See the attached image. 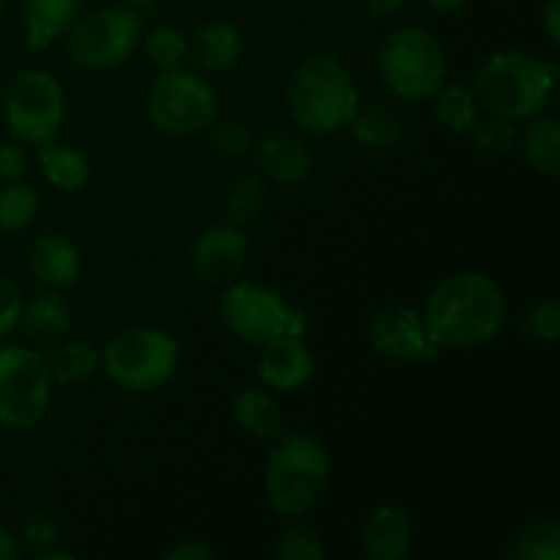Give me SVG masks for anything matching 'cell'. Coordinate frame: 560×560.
Here are the masks:
<instances>
[{
	"label": "cell",
	"instance_id": "obj_3",
	"mask_svg": "<svg viewBox=\"0 0 560 560\" xmlns=\"http://www.w3.org/2000/svg\"><path fill=\"white\" fill-rule=\"evenodd\" d=\"M288 107L310 135H334L359 113L361 96L342 60L317 52L301 60L288 82Z\"/></svg>",
	"mask_w": 560,
	"mask_h": 560
},
{
	"label": "cell",
	"instance_id": "obj_22",
	"mask_svg": "<svg viewBox=\"0 0 560 560\" xmlns=\"http://www.w3.org/2000/svg\"><path fill=\"white\" fill-rule=\"evenodd\" d=\"M233 416L235 424H238L249 438H257V441H271V438H277L279 430H282L279 405L277 399H273V394H268L266 388H244V392L235 397Z\"/></svg>",
	"mask_w": 560,
	"mask_h": 560
},
{
	"label": "cell",
	"instance_id": "obj_16",
	"mask_svg": "<svg viewBox=\"0 0 560 560\" xmlns=\"http://www.w3.org/2000/svg\"><path fill=\"white\" fill-rule=\"evenodd\" d=\"M257 164L262 173L271 175L277 184H301L312 173V153L304 142L290 131H262L257 140H252Z\"/></svg>",
	"mask_w": 560,
	"mask_h": 560
},
{
	"label": "cell",
	"instance_id": "obj_39",
	"mask_svg": "<svg viewBox=\"0 0 560 560\" xmlns=\"http://www.w3.org/2000/svg\"><path fill=\"white\" fill-rule=\"evenodd\" d=\"M541 25H545L547 38L552 44H560V0H547L541 9Z\"/></svg>",
	"mask_w": 560,
	"mask_h": 560
},
{
	"label": "cell",
	"instance_id": "obj_2",
	"mask_svg": "<svg viewBox=\"0 0 560 560\" xmlns=\"http://www.w3.org/2000/svg\"><path fill=\"white\" fill-rule=\"evenodd\" d=\"M556 82V60H539L520 49H501L481 63L474 93L481 109L517 124L545 109Z\"/></svg>",
	"mask_w": 560,
	"mask_h": 560
},
{
	"label": "cell",
	"instance_id": "obj_23",
	"mask_svg": "<svg viewBox=\"0 0 560 560\" xmlns=\"http://www.w3.org/2000/svg\"><path fill=\"white\" fill-rule=\"evenodd\" d=\"M38 164H42L44 178L49 186L60 191H80L91 180V164L80 151L69 145H58L55 140H47L38 145Z\"/></svg>",
	"mask_w": 560,
	"mask_h": 560
},
{
	"label": "cell",
	"instance_id": "obj_32",
	"mask_svg": "<svg viewBox=\"0 0 560 560\" xmlns=\"http://www.w3.org/2000/svg\"><path fill=\"white\" fill-rule=\"evenodd\" d=\"M523 328L534 342L552 345L560 337V304L552 295L545 299H536L534 304L525 310L523 315Z\"/></svg>",
	"mask_w": 560,
	"mask_h": 560
},
{
	"label": "cell",
	"instance_id": "obj_30",
	"mask_svg": "<svg viewBox=\"0 0 560 560\" xmlns=\"http://www.w3.org/2000/svg\"><path fill=\"white\" fill-rule=\"evenodd\" d=\"M520 135H517V126L514 120L506 118H498V115H490L487 120H476L470 126V145H474L476 153L487 159H501L506 153L514 151L517 145Z\"/></svg>",
	"mask_w": 560,
	"mask_h": 560
},
{
	"label": "cell",
	"instance_id": "obj_18",
	"mask_svg": "<svg viewBox=\"0 0 560 560\" xmlns=\"http://www.w3.org/2000/svg\"><path fill=\"white\" fill-rule=\"evenodd\" d=\"M82 0H22V20H25V42L27 47L44 52L52 47V42L80 16Z\"/></svg>",
	"mask_w": 560,
	"mask_h": 560
},
{
	"label": "cell",
	"instance_id": "obj_40",
	"mask_svg": "<svg viewBox=\"0 0 560 560\" xmlns=\"http://www.w3.org/2000/svg\"><path fill=\"white\" fill-rule=\"evenodd\" d=\"M408 0H364V5L370 9L372 16H392L397 14Z\"/></svg>",
	"mask_w": 560,
	"mask_h": 560
},
{
	"label": "cell",
	"instance_id": "obj_9",
	"mask_svg": "<svg viewBox=\"0 0 560 560\" xmlns=\"http://www.w3.org/2000/svg\"><path fill=\"white\" fill-rule=\"evenodd\" d=\"M3 118L20 142L55 140L66 118V93L47 69H22L3 93Z\"/></svg>",
	"mask_w": 560,
	"mask_h": 560
},
{
	"label": "cell",
	"instance_id": "obj_44",
	"mask_svg": "<svg viewBox=\"0 0 560 560\" xmlns=\"http://www.w3.org/2000/svg\"><path fill=\"white\" fill-rule=\"evenodd\" d=\"M3 9H5V0H0V14H3Z\"/></svg>",
	"mask_w": 560,
	"mask_h": 560
},
{
	"label": "cell",
	"instance_id": "obj_8",
	"mask_svg": "<svg viewBox=\"0 0 560 560\" xmlns=\"http://www.w3.org/2000/svg\"><path fill=\"white\" fill-rule=\"evenodd\" d=\"M52 375L47 359L27 345L0 348V427L31 430L52 402Z\"/></svg>",
	"mask_w": 560,
	"mask_h": 560
},
{
	"label": "cell",
	"instance_id": "obj_1",
	"mask_svg": "<svg viewBox=\"0 0 560 560\" xmlns=\"http://www.w3.org/2000/svg\"><path fill=\"white\" fill-rule=\"evenodd\" d=\"M506 315V293L490 273L457 271L430 290L421 317L438 348L468 350L490 342Z\"/></svg>",
	"mask_w": 560,
	"mask_h": 560
},
{
	"label": "cell",
	"instance_id": "obj_43",
	"mask_svg": "<svg viewBox=\"0 0 560 560\" xmlns=\"http://www.w3.org/2000/svg\"><path fill=\"white\" fill-rule=\"evenodd\" d=\"M153 3L156 0H126V5H131V9H151Z\"/></svg>",
	"mask_w": 560,
	"mask_h": 560
},
{
	"label": "cell",
	"instance_id": "obj_12",
	"mask_svg": "<svg viewBox=\"0 0 560 560\" xmlns=\"http://www.w3.org/2000/svg\"><path fill=\"white\" fill-rule=\"evenodd\" d=\"M370 345L381 355L405 364H430L441 348L432 342L424 317L402 304L383 306L370 320Z\"/></svg>",
	"mask_w": 560,
	"mask_h": 560
},
{
	"label": "cell",
	"instance_id": "obj_38",
	"mask_svg": "<svg viewBox=\"0 0 560 560\" xmlns=\"http://www.w3.org/2000/svg\"><path fill=\"white\" fill-rule=\"evenodd\" d=\"M217 552L200 539H180L164 550V560H211Z\"/></svg>",
	"mask_w": 560,
	"mask_h": 560
},
{
	"label": "cell",
	"instance_id": "obj_20",
	"mask_svg": "<svg viewBox=\"0 0 560 560\" xmlns=\"http://www.w3.org/2000/svg\"><path fill=\"white\" fill-rule=\"evenodd\" d=\"M191 52H195V63L202 71L219 74V71L233 69L241 60V55H244V36L230 22H206V25L197 27Z\"/></svg>",
	"mask_w": 560,
	"mask_h": 560
},
{
	"label": "cell",
	"instance_id": "obj_26",
	"mask_svg": "<svg viewBox=\"0 0 560 560\" xmlns=\"http://www.w3.org/2000/svg\"><path fill=\"white\" fill-rule=\"evenodd\" d=\"M432 109L443 129L454 131V135H465L470 126L479 120V98L468 85L459 82H443L435 93H432Z\"/></svg>",
	"mask_w": 560,
	"mask_h": 560
},
{
	"label": "cell",
	"instance_id": "obj_35",
	"mask_svg": "<svg viewBox=\"0 0 560 560\" xmlns=\"http://www.w3.org/2000/svg\"><path fill=\"white\" fill-rule=\"evenodd\" d=\"M211 148L224 159H241L252 151V135L238 120H224L211 131Z\"/></svg>",
	"mask_w": 560,
	"mask_h": 560
},
{
	"label": "cell",
	"instance_id": "obj_27",
	"mask_svg": "<svg viewBox=\"0 0 560 560\" xmlns=\"http://www.w3.org/2000/svg\"><path fill=\"white\" fill-rule=\"evenodd\" d=\"M509 556L520 560H558L560 558V528L547 514H530L523 520L512 539Z\"/></svg>",
	"mask_w": 560,
	"mask_h": 560
},
{
	"label": "cell",
	"instance_id": "obj_4",
	"mask_svg": "<svg viewBox=\"0 0 560 560\" xmlns=\"http://www.w3.org/2000/svg\"><path fill=\"white\" fill-rule=\"evenodd\" d=\"M331 459L326 446L306 432L277 435L266 459V498L282 517H301L326 492Z\"/></svg>",
	"mask_w": 560,
	"mask_h": 560
},
{
	"label": "cell",
	"instance_id": "obj_34",
	"mask_svg": "<svg viewBox=\"0 0 560 560\" xmlns=\"http://www.w3.org/2000/svg\"><path fill=\"white\" fill-rule=\"evenodd\" d=\"M22 541L33 550V556H47L55 550V545L60 541V525L52 514L36 512L27 514L25 523H22Z\"/></svg>",
	"mask_w": 560,
	"mask_h": 560
},
{
	"label": "cell",
	"instance_id": "obj_29",
	"mask_svg": "<svg viewBox=\"0 0 560 560\" xmlns=\"http://www.w3.org/2000/svg\"><path fill=\"white\" fill-rule=\"evenodd\" d=\"M38 213V195L27 184L9 180L0 189V230L16 233V230L31 228Z\"/></svg>",
	"mask_w": 560,
	"mask_h": 560
},
{
	"label": "cell",
	"instance_id": "obj_24",
	"mask_svg": "<svg viewBox=\"0 0 560 560\" xmlns=\"http://www.w3.org/2000/svg\"><path fill=\"white\" fill-rule=\"evenodd\" d=\"M525 159L530 167L539 170L541 175L556 180L560 173V124L552 115H534L525 126L523 137H520Z\"/></svg>",
	"mask_w": 560,
	"mask_h": 560
},
{
	"label": "cell",
	"instance_id": "obj_14",
	"mask_svg": "<svg viewBox=\"0 0 560 560\" xmlns=\"http://www.w3.org/2000/svg\"><path fill=\"white\" fill-rule=\"evenodd\" d=\"M257 375L273 392H299L315 375V359L304 337H277L262 345Z\"/></svg>",
	"mask_w": 560,
	"mask_h": 560
},
{
	"label": "cell",
	"instance_id": "obj_33",
	"mask_svg": "<svg viewBox=\"0 0 560 560\" xmlns=\"http://www.w3.org/2000/svg\"><path fill=\"white\" fill-rule=\"evenodd\" d=\"M323 556H326V545L320 534L306 525H293L277 541V558L282 560H323Z\"/></svg>",
	"mask_w": 560,
	"mask_h": 560
},
{
	"label": "cell",
	"instance_id": "obj_17",
	"mask_svg": "<svg viewBox=\"0 0 560 560\" xmlns=\"http://www.w3.org/2000/svg\"><path fill=\"white\" fill-rule=\"evenodd\" d=\"M27 266L33 277L47 288H69L80 277L82 257L71 238L60 233H44L27 249Z\"/></svg>",
	"mask_w": 560,
	"mask_h": 560
},
{
	"label": "cell",
	"instance_id": "obj_15",
	"mask_svg": "<svg viewBox=\"0 0 560 560\" xmlns=\"http://www.w3.org/2000/svg\"><path fill=\"white\" fill-rule=\"evenodd\" d=\"M413 547V520L408 509L383 503L366 514L361 525V550L370 560H399Z\"/></svg>",
	"mask_w": 560,
	"mask_h": 560
},
{
	"label": "cell",
	"instance_id": "obj_7",
	"mask_svg": "<svg viewBox=\"0 0 560 560\" xmlns=\"http://www.w3.org/2000/svg\"><path fill=\"white\" fill-rule=\"evenodd\" d=\"M224 328L235 339L262 348L277 337H304L306 315L290 306L277 290L257 282H230L219 304Z\"/></svg>",
	"mask_w": 560,
	"mask_h": 560
},
{
	"label": "cell",
	"instance_id": "obj_5",
	"mask_svg": "<svg viewBox=\"0 0 560 560\" xmlns=\"http://www.w3.org/2000/svg\"><path fill=\"white\" fill-rule=\"evenodd\" d=\"M383 85L405 102H427L446 82V52L424 25H402L377 49Z\"/></svg>",
	"mask_w": 560,
	"mask_h": 560
},
{
	"label": "cell",
	"instance_id": "obj_19",
	"mask_svg": "<svg viewBox=\"0 0 560 560\" xmlns=\"http://www.w3.org/2000/svg\"><path fill=\"white\" fill-rule=\"evenodd\" d=\"M25 337L36 345H55L66 339L71 328V310L58 293L44 290L31 301H22L20 326Z\"/></svg>",
	"mask_w": 560,
	"mask_h": 560
},
{
	"label": "cell",
	"instance_id": "obj_41",
	"mask_svg": "<svg viewBox=\"0 0 560 560\" xmlns=\"http://www.w3.org/2000/svg\"><path fill=\"white\" fill-rule=\"evenodd\" d=\"M16 556H20V541L14 539L9 528L0 525V560H14Z\"/></svg>",
	"mask_w": 560,
	"mask_h": 560
},
{
	"label": "cell",
	"instance_id": "obj_21",
	"mask_svg": "<svg viewBox=\"0 0 560 560\" xmlns=\"http://www.w3.org/2000/svg\"><path fill=\"white\" fill-rule=\"evenodd\" d=\"M55 386H77L93 377L102 366V353L88 339H60L52 345V353L44 355Z\"/></svg>",
	"mask_w": 560,
	"mask_h": 560
},
{
	"label": "cell",
	"instance_id": "obj_37",
	"mask_svg": "<svg viewBox=\"0 0 560 560\" xmlns=\"http://www.w3.org/2000/svg\"><path fill=\"white\" fill-rule=\"evenodd\" d=\"M25 167L27 159L20 145H11V142L0 145V180H5V184L9 180H20L25 175Z\"/></svg>",
	"mask_w": 560,
	"mask_h": 560
},
{
	"label": "cell",
	"instance_id": "obj_6",
	"mask_svg": "<svg viewBox=\"0 0 560 560\" xmlns=\"http://www.w3.org/2000/svg\"><path fill=\"white\" fill-rule=\"evenodd\" d=\"M180 361L178 339L159 328H124L107 342L102 366L115 386L135 394L162 388L175 375Z\"/></svg>",
	"mask_w": 560,
	"mask_h": 560
},
{
	"label": "cell",
	"instance_id": "obj_10",
	"mask_svg": "<svg viewBox=\"0 0 560 560\" xmlns=\"http://www.w3.org/2000/svg\"><path fill=\"white\" fill-rule=\"evenodd\" d=\"M142 20L131 5H104L69 27V55L88 71L115 69L140 47Z\"/></svg>",
	"mask_w": 560,
	"mask_h": 560
},
{
	"label": "cell",
	"instance_id": "obj_11",
	"mask_svg": "<svg viewBox=\"0 0 560 560\" xmlns=\"http://www.w3.org/2000/svg\"><path fill=\"white\" fill-rule=\"evenodd\" d=\"M217 91L211 82L186 69L162 71L148 96V115L164 135L186 137L208 129L217 118Z\"/></svg>",
	"mask_w": 560,
	"mask_h": 560
},
{
	"label": "cell",
	"instance_id": "obj_42",
	"mask_svg": "<svg viewBox=\"0 0 560 560\" xmlns=\"http://www.w3.org/2000/svg\"><path fill=\"white\" fill-rule=\"evenodd\" d=\"M424 3L432 11H438V14H457V11H463L468 5V0H424Z\"/></svg>",
	"mask_w": 560,
	"mask_h": 560
},
{
	"label": "cell",
	"instance_id": "obj_36",
	"mask_svg": "<svg viewBox=\"0 0 560 560\" xmlns=\"http://www.w3.org/2000/svg\"><path fill=\"white\" fill-rule=\"evenodd\" d=\"M22 312V295L11 279L0 277V339L9 337L16 326H20Z\"/></svg>",
	"mask_w": 560,
	"mask_h": 560
},
{
	"label": "cell",
	"instance_id": "obj_31",
	"mask_svg": "<svg viewBox=\"0 0 560 560\" xmlns=\"http://www.w3.org/2000/svg\"><path fill=\"white\" fill-rule=\"evenodd\" d=\"M145 52L153 66H159L162 71H175L184 66L186 55H189V42L178 27L159 25L148 33Z\"/></svg>",
	"mask_w": 560,
	"mask_h": 560
},
{
	"label": "cell",
	"instance_id": "obj_13",
	"mask_svg": "<svg viewBox=\"0 0 560 560\" xmlns=\"http://www.w3.org/2000/svg\"><path fill=\"white\" fill-rule=\"evenodd\" d=\"M191 271L206 284H230L246 262V235L235 224H213L195 238Z\"/></svg>",
	"mask_w": 560,
	"mask_h": 560
},
{
	"label": "cell",
	"instance_id": "obj_28",
	"mask_svg": "<svg viewBox=\"0 0 560 560\" xmlns=\"http://www.w3.org/2000/svg\"><path fill=\"white\" fill-rule=\"evenodd\" d=\"M266 208L268 186L257 175H241L238 180L230 184L228 197H224V217H228V224L246 228V224L257 222Z\"/></svg>",
	"mask_w": 560,
	"mask_h": 560
},
{
	"label": "cell",
	"instance_id": "obj_25",
	"mask_svg": "<svg viewBox=\"0 0 560 560\" xmlns=\"http://www.w3.org/2000/svg\"><path fill=\"white\" fill-rule=\"evenodd\" d=\"M348 126L353 129V140L359 145L370 148V151H392L399 142V137H402V118H399V113L381 102L359 107V113L353 115Z\"/></svg>",
	"mask_w": 560,
	"mask_h": 560
}]
</instances>
